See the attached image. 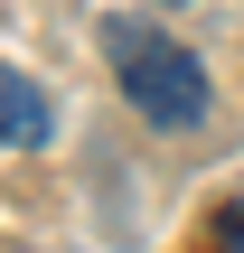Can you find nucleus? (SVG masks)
I'll return each mask as SVG.
<instances>
[{"mask_svg":"<svg viewBox=\"0 0 244 253\" xmlns=\"http://www.w3.org/2000/svg\"><path fill=\"white\" fill-rule=\"evenodd\" d=\"M94 38H103V56H113V84L132 94V113L150 122V131H207V113H216V84H207V66L160 28V19H141V9H103L94 19Z\"/></svg>","mask_w":244,"mask_h":253,"instance_id":"obj_1","label":"nucleus"},{"mask_svg":"<svg viewBox=\"0 0 244 253\" xmlns=\"http://www.w3.org/2000/svg\"><path fill=\"white\" fill-rule=\"evenodd\" d=\"M47 131H56L47 84H38V75H19V66H0V150H38Z\"/></svg>","mask_w":244,"mask_h":253,"instance_id":"obj_2","label":"nucleus"},{"mask_svg":"<svg viewBox=\"0 0 244 253\" xmlns=\"http://www.w3.org/2000/svg\"><path fill=\"white\" fill-rule=\"evenodd\" d=\"M197 253H244V207H216L207 235H197Z\"/></svg>","mask_w":244,"mask_h":253,"instance_id":"obj_3","label":"nucleus"},{"mask_svg":"<svg viewBox=\"0 0 244 253\" xmlns=\"http://www.w3.org/2000/svg\"><path fill=\"white\" fill-rule=\"evenodd\" d=\"M160 9H179V0H160Z\"/></svg>","mask_w":244,"mask_h":253,"instance_id":"obj_4","label":"nucleus"}]
</instances>
